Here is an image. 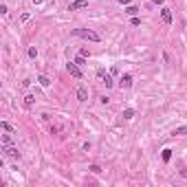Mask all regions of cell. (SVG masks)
Here are the masks:
<instances>
[{
	"label": "cell",
	"mask_w": 187,
	"mask_h": 187,
	"mask_svg": "<svg viewBox=\"0 0 187 187\" xmlns=\"http://www.w3.org/2000/svg\"><path fill=\"white\" fill-rule=\"evenodd\" d=\"M73 33H75V35H79V38H84V40H90V42H99V40H101V38H99V33L90 31V29H75Z\"/></svg>",
	"instance_id": "1"
},
{
	"label": "cell",
	"mask_w": 187,
	"mask_h": 187,
	"mask_svg": "<svg viewBox=\"0 0 187 187\" xmlns=\"http://www.w3.org/2000/svg\"><path fill=\"white\" fill-rule=\"evenodd\" d=\"M161 158H163V161L167 163V161L172 158V150H163V154H161Z\"/></svg>",
	"instance_id": "10"
},
{
	"label": "cell",
	"mask_w": 187,
	"mask_h": 187,
	"mask_svg": "<svg viewBox=\"0 0 187 187\" xmlns=\"http://www.w3.org/2000/svg\"><path fill=\"white\" fill-rule=\"evenodd\" d=\"M97 75L101 77V82L106 84V88H112V84H114V82H112V77H110V75H106V73L101 71V68H99V71H97Z\"/></svg>",
	"instance_id": "4"
},
{
	"label": "cell",
	"mask_w": 187,
	"mask_h": 187,
	"mask_svg": "<svg viewBox=\"0 0 187 187\" xmlns=\"http://www.w3.org/2000/svg\"><path fill=\"white\" fill-rule=\"evenodd\" d=\"M126 13H130V16H136V13H139V9H136V7H132V5H130V7H128V9H126Z\"/></svg>",
	"instance_id": "15"
},
{
	"label": "cell",
	"mask_w": 187,
	"mask_h": 187,
	"mask_svg": "<svg viewBox=\"0 0 187 187\" xmlns=\"http://www.w3.org/2000/svg\"><path fill=\"white\" fill-rule=\"evenodd\" d=\"M66 68H68V73H71L75 79H82V71H79V66H77L75 62H68V66H66Z\"/></svg>",
	"instance_id": "2"
},
{
	"label": "cell",
	"mask_w": 187,
	"mask_h": 187,
	"mask_svg": "<svg viewBox=\"0 0 187 187\" xmlns=\"http://www.w3.org/2000/svg\"><path fill=\"white\" fill-rule=\"evenodd\" d=\"M183 134H187V126H183V128H176V130H174V136H183Z\"/></svg>",
	"instance_id": "9"
},
{
	"label": "cell",
	"mask_w": 187,
	"mask_h": 187,
	"mask_svg": "<svg viewBox=\"0 0 187 187\" xmlns=\"http://www.w3.org/2000/svg\"><path fill=\"white\" fill-rule=\"evenodd\" d=\"M2 130H7V132H11V130H13V128H11V126H9V123H7V121H2Z\"/></svg>",
	"instance_id": "19"
},
{
	"label": "cell",
	"mask_w": 187,
	"mask_h": 187,
	"mask_svg": "<svg viewBox=\"0 0 187 187\" xmlns=\"http://www.w3.org/2000/svg\"><path fill=\"white\" fill-rule=\"evenodd\" d=\"M119 86H121V88H130V86H132V75L126 73V75L119 79Z\"/></svg>",
	"instance_id": "6"
},
{
	"label": "cell",
	"mask_w": 187,
	"mask_h": 187,
	"mask_svg": "<svg viewBox=\"0 0 187 187\" xmlns=\"http://www.w3.org/2000/svg\"><path fill=\"white\" fill-rule=\"evenodd\" d=\"M161 18H163V22H165V24H172V11H170L167 7L161 9Z\"/></svg>",
	"instance_id": "5"
},
{
	"label": "cell",
	"mask_w": 187,
	"mask_h": 187,
	"mask_svg": "<svg viewBox=\"0 0 187 187\" xmlns=\"http://www.w3.org/2000/svg\"><path fill=\"white\" fill-rule=\"evenodd\" d=\"M33 2H35V5H40V2H42V0H33Z\"/></svg>",
	"instance_id": "23"
},
{
	"label": "cell",
	"mask_w": 187,
	"mask_h": 187,
	"mask_svg": "<svg viewBox=\"0 0 187 187\" xmlns=\"http://www.w3.org/2000/svg\"><path fill=\"white\" fill-rule=\"evenodd\" d=\"M77 99H79V101H88V90H86V86H79V88H77Z\"/></svg>",
	"instance_id": "7"
},
{
	"label": "cell",
	"mask_w": 187,
	"mask_h": 187,
	"mask_svg": "<svg viewBox=\"0 0 187 187\" xmlns=\"http://www.w3.org/2000/svg\"><path fill=\"white\" fill-rule=\"evenodd\" d=\"M38 82H40L42 86H51V79H49V77H44V75H40V77H38Z\"/></svg>",
	"instance_id": "11"
},
{
	"label": "cell",
	"mask_w": 187,
	"mask_h": 187,
	"mask_svg": "<svg viewBox=\"0 0 187 187\" xmlns=\"http://www.w3.org/2000/svg\"><path fill=\"white\" fill-rule=\"evenodd\" d=\"M180 176H183V178H187V170H180Z\"/></svg>",
	"instance_id": "21"
},
{
	"label": "cell",
	"mask_w": 187,
	"mask_h": 187,
	"mask_svg": "<svg viewBox=\"0 0 187 187\" xmlns=\"http://www.w3.org/2000/svg\"><path fill=\"white\" fill-rule=\"evenodd\" d=\"M117 2H121V5H130L132 0H117Z\"/></svg>",
	"instance_id": "20"
},
{
	"label": "cell",
	"mask_w": 187,
	"mask_h": 187,
	"mask_svg": "<svg viewBox=\"0 0 187 187\" xmlns=\"http://www.w3.org/2000/svg\"><path fill=\"white\" fill-rule=\"evenodd\" d=\"M29 57H38V49H35V46H31V49H29Z\"/></svg>",
	"instance_id": "16"
},
{
	"label": "cell",
	"mask_w": 187,
	"mask_h": 187,
	"mask_svg": "<svg viewBox=\"0 0 187 187\" xmlns=\"http://www.w3.org/2000/svg\"><path fill=\"white\" fill-rule=\"evenodd\" d=\"M132 117H134V110L132 108H126L123 110V119H132Z\"/></svg>",
	"instance_id": "12"
},
{
	"label": "cell",
	"mask_w": 187,
	"mask_h": 187,
	"mask_svg": "<svg viewBox=\"0 0 187 187\" xmlns=\"http://www.w3.org/2000/svg\"><path fill=\"white\" fill-rule=\"evenodd\" d=\"M33 99H35L33 95H27V97H24V106H27V108H31V106H33Z\"/></svg>",
	"instance_id": "13"
},
{
	"label": "cell",
	"mask_w": 187,
	"mask_h": 187,
	"mask_svg": "<svg viewBox=\"0 0 187 187\" xmlns=\"http://www.w3.org/2000/svg\"><path fill=\"white\" fill-rule=\"evenodd\" d=\"M84 60H86V57H84V55H79V57L75 60V64H77V66H84Z\"/></svg>",
	"instance_id": "17"
},
{
	"label": "cell",
	"mask_w": 187,
	"mask_h": 187,
	"mask_svg": "<svg viewBox=\"0 0 187 187\" xmlns=\"http://www.w3.org/2000/svg\"><path fill=\"white\" fill-rule=\"evenodd\" d=\"M90 172H95V174H99V172H101V167H99V165H90Z\"/></svg>",
	"instance_id": "18"
},
{
	"label": "cell",
	"mask_w": 187,
	"mask_h": 187,
	"mask_svg": "<svg viewBox=\"0 0 187 187\" xmlns=\"http://www.w3.org/2000/svg\"><path fill=\"white\" fill-rule=\"evenodd\" d=\"M5 152H7L9 156H13V158H20V152H18L16 148H11V145H7V148H5Z\"/></svg>",
	"instance_id": "8"
},
{
	"label": "cell",
	"mask_w": 187,
	"mask_h": 187,
	"mask_svg": "<svg viewBox=\"0 0 187 187\" xmlns=\"http://www.w3.org/2000/svg\"><path fill=\"white\" fill-rule=\"evenodd\" d=\"M152 2H154V5H163V0H152Z\"/></svg>",
	"instance_id": "22"
},
{
	"label": "cell",
	"mask_w": 187,
	"mask_h": 187,
	"mask_svg": "<svg viewBox=\"0 0 187 187\" xmlns=\"http://www.w3.org/2000/svg\"><path fill=\"white\" fill-rule=\"evenodd\" d=\"M86 7H88L86 0H75V2L68 5V11H77V9H86Z\"/></svg>",
	"instance_id": "3"
},
{
	"label": "cell",
	"mask_w": 187,
	"mask_h": 187,
	"mask_svg": "<svg viewBox=\"0 0 187 187\" xmlns=\"http://www.w3.org/2000/svg\"><path fill=\"white\" fill-rule=\"evenodd\" d=\"M2 145H5V148L11 145V136H9V134H2Z\"/></svg>",
	"instance_id": "14"
}]
</instances>
